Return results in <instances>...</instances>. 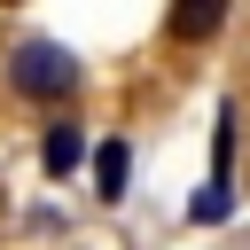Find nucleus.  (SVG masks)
<instances>
[{"mask_svg":"<svg viewBox=\"0 0 250 250\" xmlns=\"http://www.w3.org/2000/svg\"><path fill=\"white\" fill-rule=\"evenodd\" d=\"M8 78H16V94H31V102H62V94H78V62H70L62 47H47V39L16 47Z\"/></svg>","mask_w":250,"mask_h":250,"instance_id":"f257e3e1","label":"nucleus"},{"mask_svg":"<svg viewBox=\"0 0 250 250\" xmlns=\"http://www.w3.org/2000/svg\"><path fill=\"white\" fill-rule=\"evenodd\" d=\"M227 8H234V0H172L164 39H172V47H203V39H219V31H227Z\"/></svg>","mask_w":250,"mask_h":250,"instance_id":"f03ea898","label":"nucleus"},{"mask_svg":"<svg viewBox=\"0 0 250 250\" xmlns=\"http://www.w3.org/2000/svg\"><path fill=\"white\" fill-rule=\"evenodd\" d=\"M78 156H86V133H78V125H47V141H39V164H47V172H70Z\"/></svg>","mask_w":250,"mask_h":250,"instance_id":"7ed1b4c3","label":"nucleus"},{"mask_svg":"<svg viewBox=\"0 0 250 250\" xmlns=\"http://www.w3.org/2000/svg\"><path fill=\"white\" fill-rule=\"evenodd\" d=\"M94 195H102V203L125 195V141H102V156H94Z\"/></svg>","mask_w":250,"mask_h":250,"instance_id":"20e7f679","label":"nucleus"},{"mask_svg":"<svg viewBox=\"0 0 250 250\" xmlns=\"http://www.w3.org/2000/svg\"><path fill=\"white\" fill-rule=\"evenodd\" d=\"M0 8H8V0H0Z\"/></svg>","mask_w":250,"mask_h":250,"instance_id":"39448f33","label":"nucleus"}]
</instances>
